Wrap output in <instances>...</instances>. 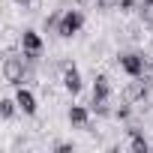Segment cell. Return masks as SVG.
<instances>
[{
	"instance_id": "cell-20",
	"label": "cell",
	"mask_w": 153,
	"mask_h": 153,
	"mask_svg": "<svg viewBox=\"0 0 153 153\" xmlns=\"http://www.w3.org/2000/svg\"><path fill=\"white\" fill-rule=\"evenodd\" d=\"M141 3H147V6H153V0H141Z\"/></svg>"
},
{
	"instance_id": "cell-6",
	"label": "cell",
	"mask_w": 153,
	"mask_h": 153,
	"mask_svg": "<svg viewBox=\"0 0 153 153\" xmlns=\"http://www.w3.org/2000/svg\"><path fill=\"white\" fill-rule=\"evenodd\" d=\"M15 102H18V108H21L27 117H33V114H36V96H33V90H27L24 84H21V87H15Z\"/></svg>"
},
{
	"instance_id": "cell-5",
	"label": "cell",
	"mask_w": 153,
	"mask_h": 153,
	"mask_svg": "<svg viewBox=\"0 0 153 153\" xmlns=\"http://www.w3.org/2000/svg\"><path fill=\"white\" fill-rule=\"evenodd\" d=\"M60 81H63V90L66 93H81V87H84V81H81V72H78V66L75 63H69L63 72H60Z\"/></svg>"
},
{
	"instance_id": "cell-4",
	"label": "cell",
	"mask_w": 153,
	"mask_h": 153,
	"mask_svg": "<svg viewBox=\"0 0 153 153\" xmlns=\"http://www.w3.org/2000/svg\"><path fill=\"white\" fill-rule=\"evenodd\" d=\"M150 87H153V84L144 78V75H138V78H132V81L123 87V93H120V96H123V99H129L132 105H135V102H147V96H150Z\"/></svg>"
},
{
	"instance_id": "cell-14",
	"label": "cell",
	"mask_w": 153,
	"mask_h": 153,
	"mask_svg": "<svg viewBox=\"0 0 153 153\" xmlns=\"http://www.w3.org/2000/svg\"><path fill=\"white\" fill-rule=\"evenodd\" d=\"M90 111H93V114H99V117H108V114H114V111L108 108V102H93V99H90Z\"/></svg>"
},
{
	"instance_id": "cell-8",
	"label": "cell",
	"mask_w": 153,
	"mask_h": 153,
	"mask_svg": "<svg viewBox=\"0 0 153 153\" xmlns=\"http://www.w3.org/2000/svg\"><path fill=\"white\" fill-rule=\"evenodd\" d=\"M93 102H108L111 99V81H108V75H96L93 78Z\"/></svg>"
},
{
	"instance_id": "cell-12",
	"label": "cell",
	"mask_w": 153,
	"mask_h": 153,
	"mask_svg": "<svg viewBox=\"0 0 153 153\" xmlns=\"http://www.w3.org/2000/svg\"><path fill=\"white\" fill-rule=\"evenodd\" d=\"M138 21H141L147 30H153V6L141 3V6H138Z\"/></svg>"
},
{
	"instance_id": "cell-21",
	"label": "cell",
	"mask_w": 153,
	"mask_h": 153,
	"mask_svg": "<svg viewBox=\"0 0 153 153\" xmlns=\"http://www.w3.org/2000/svg\"><path fill=\"white\" fill-rule=\"evenodd\" d=\"M150 48H153V42H150Z\"/></svg>"
},
{
	"instance_id": "cell-3",
	"label": "cell",
	"mask_w": 153,
	"mask_h": 153,
	"mask_svg": "<svg viewBox=\"0 0 153 153\" xmlns=\"http://www.w3.org/2000/svg\"><path fill=\"white\" fill-rule=\"evenodd\" d=\"M81 27H84V12H81V9H66L63 18H60L57 36H60V39H72L75 33H81Z\"/></svg>"
},
{
	"instance_id": "cell-11",
	"label": "cell",
	"mask_w": 153,
	"mask_h": 153,
	"mask_svg": "<svg viewBox=\"0 0 153 153\" xmlns=\"http://www.w3.org/2000/svg\"><path fill=\"white\" fill-rule=\"evenodd\" d=\"M15 111H21L15 99H0V117H3V120H12Z\"/></svg>"
},
{
	"instance_id": "cell-16",
	"label": "cell",
	"mask_w": 153,
	"mask_h": 153,
	"mask_svg": "<svg viewBox=\"0 0 153 153\" xmlns=\"http://www.w3.org/2000/svg\"><path fill=\"white\" fill-rule=\"evenodd\" d=\"M99 12H108V9H117V0H93Z\"/></svg>"
},
{
	"instance_id": "cell-1",
	"label": "cell",
	"mask_w": 153,
	"mask_h": 153,
	"mask_svg": "<svg viewBox=\"0 0 153 153\" xmlns=\"http://www.w3.org/2000/svg\"><path fill=\"white\" fill-rule=\"evenodd\" d=\"M3 81L9 84V87H21L27 78H33V66H27V60H24V54L21 57H15V54H6V60H3Z\"/></svg>"
},
{
	"instance_id": "cell-17",
	"label": "cell",
	"mask_w": 153,
	"mask_h": 153,
	"mask_svg": "<svg viewBox=\"0 0 153 153\" xmlns=\"http://www.w3.org/2000/svg\"><path fill=\"white\" fill-rule=\"evenodd\" d=\"M144 78H147V81H150V84H153V57H150V60H147V69H144Z\"/></svg>"
},
{
	"instance_id": "cell-15",
	"label": "cell",
	"mask_w": 153,
	"mask_h": 153,
	"mask_svg": "<svg viewBox=\"0 0 153 153\" xmlns=\"http://www.w3.org/2000/svg\"><path fill=\"white\" fill-rule=\"evenodd\" d=\"M51 150L54 153H69V150H75V144L72 141H57V144H51Z\"/></svg>"
},
{
	"instance_id": "cell-13",
	"label": "cell",
	"mask_w": 153,
	"mask_h": 153,
	"mask_svg": "<svg viewBox=\"0 0 153 153\" xmlns=\"http://www.w3.org/2000/svg\"><path fill=\"white\" fill-rule=\"evenodd\" d=\"M141 30H147V27H144V24H141V21H138V24H129V27H126V30H123V33H126V39H132V42H138V39H141V36H144V33H141Z\"/></svg>"
},
{
	"instance_id": "cell-2",
	"label": "cell",
	"mask_w": 153,
	"mask_h": 153,
	"mask_svg": "<svg viewBox=\"0 0 153 153\" xmlns=\"http://www.w3.org/2000/svg\"><path fill=\"white\" fill-rule=\"evenodd\" d=\"M147 60H150V57H144V51H120V54H117V66L129 75V78H138V75H144Z\"/></svg>"
},
{
	"instance_id": "cell-18",
	"label": "cell",
	"mask_w": 153,
	"mask_h": 153,
	"mask_svg": "<svg viewBox=\"0 0 153 153\" xmlns=\"http://www.w3.org/2000/svg\"><path fill=\"white\" fill-rule=\"evenodd\" d=\"M15 3H18L21 9H27V12H33V3H36V0H15Z\"/></svg>"
},
{
	"instance_id": "cell-10",
	"label": "cell",
	"mask_w": 153,
	"mask_h": 153,
	"mask_svg": "<svg viewBox=\"0 0 153 153\" xmlns=\"http://www.w3.org/2000/svg\"><path fill=\"white\" fill-rule=\"evenodd\" d=\"M60 18H63V12H60V9L48 12V15L42 18V30H45V33H57V27H60Z\"/></svg>"
},
{
	"instance_id": "cell-7",
	"label": "cell",
	"mask_w": 153,
	"mask_h": 153,
	"mask_svg": "<svg viewBox=\"0 0 153 153\" xmlns=\"http://www.w3.org/2000/svg\"><path fill=\"white\" fill-rule=\"evenodd\" d=\"M42 36L36 33V30H24L21 33V51L24 54H42Z\"/></svg>"
},
{
	"instance_id": "cell-19",
	"label": "cell",
	"mask_w": 153,
	"mask_h": 153,
	"mask_svg": "<svg viewBox=\"0 0 153 153\" xmlns=\"http://www.w3.org/2000/svg\"><path fill=\"white\" fill-rule=\"evenodd\" d=\"M72 3H75V6H81V9H84V6H90V3H93V0H72Z\"/></svg>"
},
{
	"instance_id": "cell-9",
	"label": "cell",
	"mask_w": 153,
	"mask_h": 153,
	"mask_svg": "<svg viewBox=\"0 0 153 153\" xmlns=\"http://www.w3.org/2000/svg\"><path fill=\"white\" fill-rule=\"evenodd\" d=\"M69 123L78 126V129H87V126H90V108H84V105H72V108H69Z\"/></svg>"
}]
</instances>
